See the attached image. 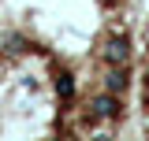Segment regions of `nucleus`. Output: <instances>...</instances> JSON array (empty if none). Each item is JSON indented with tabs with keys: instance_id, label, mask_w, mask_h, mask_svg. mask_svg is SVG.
<instances>
[{
	"instance_id": "obj_2",
	"label": "nucleus",
	"mask_w": 149,
	"mask_h": 141,
	"mask_svg": "<svg viewBox=\"0 0 149 141\" xmlns=\"http://www.w3.org/2000/svg\"><path fill=\"white\" fill-rule=\"evenodd\" d=\"M93 115H97V119H119V115H123L119 93H101V97L93 100Z\"/></svg>"
},
{
	"instance_id": "obj_3",
	"label": "nucleus",
	"mask_w": 149,
	"mask_h": 141,
	"mask_svg": "<svg viewBox=\"0 0 149 141\" xmlns=\"http://www.w3.org/2000/svg\"><path fill=\"white\" fill-rule=\"evenodd\" d=\"M130 86V78H127V63H123V67H112L108 74H104V89H108V93H119V97H123V89Z\"/></svg>"
},
{
	"instance_id": "obj_4",
	"label": "nucleus",
	"mask_w": 149,
	"mask_h": 141,
	"mask_svg": "<svg viewBox=\"0 0 149 141\" xmlns=\"http://www.w3.org/2000/svg\"><path fill=\"white\" fill-rule=\"evenodd\" d=\"M56 89H60V97L67 100V97L74 93V82H71V74H60V78H56Z\"/></svg>"
},
{
	"instance_id": "obj_1",
	"label": "nucleus",
	"mask_w": 149,
	"mask_h": 141,
	"mask_svg": "<svg viewBox=\"0 0 149 141\" xmlns=\"http://www.w3.org/2000/svg\"><path fill=\"white\" fill-rule=\"evenodd\" d=\"M101 56H104L108 67H123V63L130 59V41H127L123 34H119V37H108L104 48H101Z\"/></svg>"
}]
</instances>
